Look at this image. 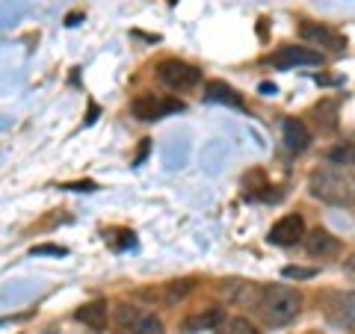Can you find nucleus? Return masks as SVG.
<instances>
[{
	"label": "nucleus",
	"mask_w": 355,
	"mask_h": 334,
	"mask_svg": "<svg viewBox=\"0 0 355 334\" xmlns=\"http://www.w3.org/2000/svg\"><path fill=\"white\" fill-rule=\"evenodd\" d=\"M308 193L323 204H352L355 202V175L343 166H320L308 175Z\"/></svg>",
	"instance_id": "nucleus-1"
},
{
	"label": "nucleus",
	"mask_w": 355,
	"mask_h": 334,
	"mask_svg": "<svg viewBox=\"0 0 355 334\" xmlns=\"http://www.w3.org/2000/svg\"><path fill=\"white\" fill-rule=\"evenodd\" d=\"M254 310L261 314V319L266 326H287L299 317L302 310V293L291 284H270V287H261L258 293V302H254Z\"/></svg>",
	"instance_id": "nucleus-2"
},
{
	"label": "nucleus",
	"mask_w": 355,
	"mask_h": 334,
	"mask_svg": "<svg viewBox=\"0 0 355 334\" xmlns=\"http://www.w3.org/2000/svg\"><path fill=\"white\" fill-rule=\"evenodd\" d=\"M157 80L172 92H190L202 83V71L184 60H166L157 65Z\"/></svg>",
	"instance_id": "nucleus-3"
},
{
	"label": "nucleus",
	"mask_w": 355,
	"mask_h": 334,
	"mask_svg": "<svg viewBox=\"0 0 355 334\" xmlns=\"http://www.w3.org/2000/svg\"><path fill=\"white\" fill-rule=\"evenodd\" d=\"M184 104L178 98H163V95H137L130 104V113L137 116L139 121H157L169 113H181Z\"/></svg>",
	"instance_id": "nucleus-4"
},
{
	"label": "nucleus",
	"mask_w": 355,
	"mask_h": 334,
	"mask_svg": "<svg viewBox=\"0 0 355 334\" xmlns=\"http://www.w3.org/2000/svg\"><path fill=\"white\" fill-rule=\"evenodd\" d=\"M302 237H305V219L299 213H287L270 228L272 246H296V243H302Z\"/></svg>",
	"instance_id": "nucleus-5"
},
{
	"label": "nucleus",
	"mask_w": 355,
	"mask_h": 334,
	"mask_svg": "<svg viewBox=\"0 0 355 334\" xmlns=\"http://www.w3.org/2000/svg\"><path fill=\"white\" fill-rule=\"evenodd\" d=\"M272 69H296V65H323V57L311 48H296V44H284L270 57Z\"/></svg>",
	"instance_id": "nucleus-6"
},
{
	"label": "nucleus",
	"mask_w": 355,
	"mask_h": 334,
	"mask_svg": "<svg viewBox=\"0 0 355 334\" xmlns=\"http://www.w3.org/2000/svg\"><path fill=\"white\" fill-rule=\"evenodd\" d=\"M299 36H302L305 42H311V44L329 48V51H343V48H347V39H343L338 30L326 27V24H311V21H308V24L299 27Z\"/></svg>",
	"instance_id": "nucleus-7"
},
{
	"label": "nucleus",
	"mask_w": 355,
	"mask_h": 334,
	"mask_svg": "<svg viewBox=\"0 0 355 334\" xmlns=\"http://www.w3.org/2000/svg\"><path fill=\"white\" fill-rule=\"evenodd\" d=\"M74 317L83 322V326H89L92 331H104L107 328V319H110V305L104 302V299H95V302H86L74 310Z\"/></svg>",
	"instance_id": "nucleus-8"
},
{
	"label": "nucleus",
	"mask_w": 355,
	"mask_h": 334,
	"mask_svg": "<svg viewBox=\"0 0 355 334\" xmlns=\"http://www.w3.org/2000/svg\"><path fill=\"white\" fill-rule=\"evenodd\" d=\"M302 240H305V252L311 258H331V254H338V249H340L338 240L323 228H314L311 234H305Z\"/></svg>",
	"instance_id": "nucleus-9"
},
{
	"label": "nucleus",
	"mask_w": 355,
	"mask_h": 334,
	"mask_svg": "<svg viewBox=\"0 0 355 334\" xmlns=\"http://www.w3.org/2000/svg\"><path fill=\"white\" fill-rule=\"evenodd\" d=\"M282 137H284L287 151H293V154H302L311 146V133L305 128V121H299V118H284Z\"/></svg>",
	"instance_id": "nucleus-10"
},
{
	"label": "nucleus",
	"mask_w": 355,
	"mask_h": 334,
	"mask_svg": "<svg viewBox=\"0 0 355 334\" xmlns=\"http://www.w3.org/2000/svg\"><path fill=\"white\" fill-rule=\"evenodd\" d=\"M205 92H207V101H214V104L243 107V95L237 92V89H231L228 83H222V80H210Z\"/></svg>",
	"instance_id": "nucleus-11"
},
{
	"label": "nucleus",
	"mask_w": 355,
	"mask_h": 334,
	"mask_svg": "<svg viewBox=\"0 0 355 334\" xmlns=\"http://www.w3.org/2000/svg\"><path fill=\"white\" fill-rule=\"evenodd\" d=\"M125 331H128V334H166L160 317L148 314V310H137V317L128 322Z\"/></svg>",
	"instance_id": "nucleus-12"
},
{
	"label": "nucleus",
	"mask_w": 355,
	"mask_h": 334,
	"mask_svg": "<svg viewBox=\"0 0 355 334\" xmlns=\"http://www.w3.org/2000/svg\"><path fill=\"white\" fill-rule=\"evenodd\" d=\"M222 319H225V310H222V308H210V310H205V314H196L190 319H184V331L193 334V331H202V328H216Z\"/></svg>",
	"instance_id": "nucleus-13"
},
{
	"label": "nucleus",
	"mask_w": 355,
	"mask_h": 334,
	"mask_svg": "<svg viewBox=\"0 0 355 334\" xmlns=\"http://www.w3.org/2000/svg\"><path fill=\"white\" fill-rule=\"evenodd\" d=\"M216 334H261L254 322H249L246 317H231V319H222L216 326Z\"/></svg>",
	"instance_id": "nucleus-14"
},
{
	"label": "nucleus",
	"mask_w": 355,
	"mask_h": 334,
	"mask_svg": "<svg viewBox=\"0 0 355 334\" xmlns=\"http://www.w3.org/2000/svg\"><path fill=\"white\" fill-rule=\"evenodd\" d=\"M329 163H335V166H343V169H352L355 166V142H343V146L338 148H329Z\"/></svg>",
	"instance_id": "nucleus-15"
},
{
	"label": "nucleus",
	"mask_w": 355,
	"mask_h": 334,
	"mask_svg": "<svg viewBox=\"0 0 355 334\" xmlns=\"http://www.w3.org/2000/svg\"><path fill=\"white\" fill-rule=\"evenodd\" d=\"M314 116H317V125H320V130H335L338 128V107H335V101H323L317 109H314Z\"/></svg>",
	"instance_id": "nucleus-16"
},
{
	"label": "nucleus",
	"mask_w": 355,
	"mask_h": 334,
	"mask_svg": "<svg viewBox=\"0 0 355 334\" xmlns=\"http://www.w3.org/2000/svg\"><path fill=\"white\" fill-rule=\"evenodd\" d=\"M338 322L355 331V293L340 296V302H338Z\"/></svg>",
	"instance_id": "nucleus-17"
},
{
	"label": "nucleus",
	"mask_w": 355,
	"mask_h": 334,
	"mask_svg": "<svg viewBox=\"0 0 355 334\" xmlns=\"http://www.w3.org/2000/svg\"><path fill=\"white\" fill-rule=\"evenodd\" d=\"M193 278H184V281H172V284H166V302H178V299H184L187 293L193 290Z\"/></svg>",
	"instance_id": "nucleus-18"
},
{
	"label": "nucleus",
	"mask_w": 355,
	"mask_h": 334,
	"mask_svg": "<svg viewBox=\"0 0 355 334\" xmlns=\"http://www.w3.org/2000/svg\"><path fill=\"white\" fill-rule=\"evenodd\" d=\"M317 272L314 270H305V266H284V278H296V281H302V278H314Z\"/></svg>",
	"instance_id": "nucleus-19"
},
{
	"label": "nucleus",
	"mask_w": 355,
	"mask_h": 334,
	"mask_svg": "<svg viewBox=\"0 0 355 334\" xmlns=\"http://www.w3.org/2000/svg\"><path fill=\"white\" fill-rule=\"evenodd\" d=\"M33 254H57V258H62L65 249L62 246H33Z\"/></svg>",
	"instance_id": "nucleus-20"
},
{
	"label": "nucleus",
	"mask_w": 355,
	"mask_h": 334,
	"mask_svg": "<svg viewBox=\"0 0 355 334\" xmlns=\"http://www.w3.org/2000/svg\"><path fill=\"white\" fill-rule=\"evenodd\" d=\"M65 189H77V193H92L95 184H92V181H83V184H65Z\"/></svg>",
	"instance_id": "nucleus-21"
},
{
	"label": "nucleus",
	"mask_w": 355,
	"mask_h": 334,
	"mask_svg": "<svg viewBox=\"0 0 355 334\" xmlns=\"http://www.w3.org/2000/svg\"><path fill=\"white\" fill-rule=\"evenodd\" d=\"M146 154H148V139H142V148H139V154H137V163L146 160Z\"/></svg>",
	"instance_id": "nucleus-22"
},
{
	"label": "nucleus",
	"mask_w": 355,
	"mask_h": 334,
	"mask_svg": "<svg viewBox=\"0 0 355 334\" xmlns=\"http://www.w3.org/2000/svg\"><path fill=\"white\" fill-rule=\"evenodd\" d=\"M347 272H349V275H355V254H352V258L347 261Z\"/></svg>",
	"instance_id": "nucleus-23"
}]
</instances>
